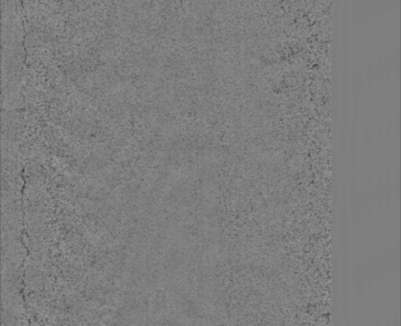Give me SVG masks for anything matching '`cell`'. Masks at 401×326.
<instances>
[{
    "label": "cell",
    "mask_w": 401,
    "mask_h": 326,
    "mask_svg": "<svg viewBox=\"0 0 401 326\" xmlns=\"http://www.w3.org/2000/svg\"><path fill=\"white\" fill-rule=\"evenodd\" d=\"M367 78H368L369 82L372 83L373 79V66L372 62H369L368 64V72H367Z\"/></svg>",
    "instance_id": "6da1fadb"
}]
</instances>
